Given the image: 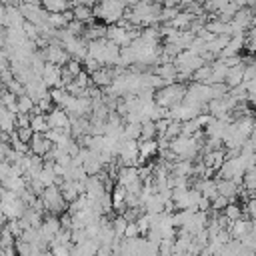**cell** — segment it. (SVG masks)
I'll return each mask as SVG.
<instances>
[{
  "label": "cell",
  "mask_w": 256,
  "mask_h": 256,
  "mask_svg": "<svg viewBox=\"0 0 256 256\" xmlns=\"http://www.w3.org/2000/svg\"><path fill=\"white\" fill-rule=\"evenodd\" d=\"M124 12H126L124 0H106V2L94 6V18H98L106 26L118 24L124 18Z\"/></svg>",
  "instance_id": "cell-1"
},
{
  "label": "cell",
  "mask_w": 256,
  "mask_h": 256,
  "mask_svg": "<svg viewBox=\"0 0 256 256\" xmlns=\"http://www.w3.org/2000/svg\"><path fill=\"white\" fill-rule=\"evenodd\" d=\"M186 90H188V86H184L182 82L166 84L164 88L156 90L154 100H156V104H158V106H162V108L170 110V108H174V106H178V104H182V102H184Z\"/></svg>",
  "instance_id": "cell-2"
},
{
  "label": "cell",
  "mask_w": 256,
  "mask_h": 256,
  "mask_svg": "<svg viewBox=\"0 0 256 256\" xmlns=\"http://www.w3.org/2000/svg\"><path fill=\"white\" fill-rule=\"evenodd\" d=\"M40 200H42V204H44L46 214L58 216V214H64V212L68 210V204H66V200L62 198V192H60V188H58L56 184L44 188V192L40 194Z\"/></svg>",
  "instance_id": "cell-3"
},
{
  "label": "cell",
  "mask_w": 256,
  "mask_h": 256,
  "mask_svg": "<svg viewBox=\"0 0 256 256\" xmlns=\"http://www.w3.org/2000/svg\"><path fill=\"white\" fill-rule=\"evenodd\" d=\"M18 8H20V12H22V16H24L26 22H32L36 26H42V24L48 22V16L50 14L42 8L40 2H22Z\"/></svg>",
  "instance_id": "cell-4"
},
{
  "label": "cell",
  "mask_w": 256,
  "mask_h": 256,
  "mask_svg": "<svg viewBox=\"0 0 256 256\" xmlns=\"http://www.w3.org/2000/svg\"><path fill=\"white\" fill-rule=\"evenodd\" d=\"M42 52H44V58H46V62H50V64H56V66H66L68 64V60H70V54L64 50V46L54 38L46 48H42Z\"/></svg>",
  "instance_id": "cell-5"
},
{
  "label": "cell",
  "mask_w": 256,
  "mask_h": 256,
  "mask_svg": "<svg viewBox=\"0 0 256 256\" xmlns=\"http://www.w3.org/2000/svg\"><path fill=\"white\" fill-rule=\"evenodd\" d=\"M138 154H140L138 140H122L118 152L120 166H138Z\"/></svg>",
  "instance_id": "cell-6"
},
{
  "label": "cell",
  "mask_w": 256,
  "mask_h": 256,
  "mask_svg": "<svg viewBox=\"0 0 256 256\" xmlns=\"http://www.w3.org/2000/svg\"><path fill=\"white\" fill-rule=\"evenodd\" d=\"M62 46L70 54V58H74V60L84 62V58L88 56V42L82 36H70Z\"/></svg>",
  "instance_id": "cell-7"
},
{
  "label": "cell",
  "mask_w": 256,
  "mask_h": 256,
  "mask_svg": "<svg viewBox=\"0 0 256 256\" xmlns=\"http://www.w3.org/2000/svg\"><path fill=\"white\" fill-rule=\"evenodd\" d=\"M106 40H110V42H114L116 46L124 48V46H130L134 38H132V34H130L128 28H122L120 24H112V26H108Z\"/></svg>",
  "instance_id": "cell-8"
},
{
  "label": "cell",
  "mask_w": 256,
  "mask_h": 256,
  "mask_svg": "<svg viewBox=\"0 0 256 256\" xmlns=\"http://www.w3.org/2000/svg\"><path fill=\"white\" fill-rule=\"evenodd\" d=\"M48 118V126L54 128V130H64V132H70V114L64 110V108H54L52 112L46 114Z\"/></svg>",
  "instance_id": "cell-9"
},
{
  "label": "cell",
  "mask_w": 256,
  "mask_h": 256,
  "mask_svg": "<svg viewBox=\"0 0 256 256\" xmlns=\"http://www.w3.org/2000/svg\"><path fill=\"white\" fill-rule=\"evenodd\" d=\"M42 80H44V84L48 86V90H52V88H62V66H56V64L46 62L44 72H42Z\"/></svg>",
  "instance_id": "cell-10"
},
{
  "label": "cell",
  "mask_w": 256,
  "mask_h": 256,
  "mask_svg": "<svg viewBox=\"0 0 256 256\" xmlns=\"http://www.w3.org/2000/svg\"><path fill=\"white\" fill-rule=\"evenodd\" d=\"M52 148H54V144L46 138V134H34L30 140V154H34V156L46 158Z\"/></svg>",
  "instance_id": "cell-11"
},
{
  "label": "cell",
  "mask_w": 256,
  "mask_h": 256,
  "mask_svg": "<svg viewBox=\"0 0 256 256\" xmlns=\"http://www.w3.org/2000/svg\"><path fill=\"white\" fill-rule=\"evenodd\" d=\"M84 184H86V192L84 194L88 196V200H100L106 194V186H104L100 176H88Z\"/></svg>",
  "instance_id": "cell-12"
},
{
  "label": "cell",
  "mask_w": 256,
  "mask_h": 256,
  "mask_svg": "<svg viewBox=\"0 0 256 256\" xmlns=\"http://www.w3.org/2000/svg\"><path fill=\"white\" fill-rule=\"evenodd\" d=\"M140 180V174H138V166H120L118 168V174H116V184L128 188L130 184L138 182Z\"/></svg>",
  "instance_id": "cell-13"
},
{
  "label": "cell",
  "mask_w": 256,
  "mask_h": 256,
  "mask_svg": "<svg viewBox=\"0 0 256 256\" xmlns=\"http://www.w3.org/2000/svg\"><path fill=\"white\" fill-rule=\"evenodd\" d=\"M90 78H92V84H94V86H98L100 90H104V88H108V86L114 82V68L102 66V68H98Z\"/></svg>",
  "instance_id": "cell-14"
},
{
  "label": "cell",
  "mask_w": 256,
  "mask_h": 256,
  "mask_svg": "<svg viewBox=\"0 0 256 256\" xmlns=\"http://www.w3.org/2000/svg\"><path fill=\"white\" fill-rule=\"evenodd\" d=\"M60 230H62V222H60V216H54V214H46V216H44V222H42V226H40V232H42L46 238L54 240V236H56Z\"/></svg>",
  "instance_id": "cell-15"
},
{
  "label": "cell",
  "mask_w": 256,
  "mask_h": 256,
  "mask_svg": "<svg viewBox=\"0 0 256 256\" xmlns=\"http://www.w3.org/2000/svg\"><path fill=\"white\" fill-rule=\"evenodd\" d=\"M250 230H252V222H250L248 218H240V220L228 224V232H230L232 240H240V238H244Z\"/></svg>",
  "instance_id": "cell-16"
},
{
  "label": "cell",
  "mask_w": 256,
  "mask_h": 256,
  "mask_svg": "<svg viewBox=\"0 0 256 256\" xmlns=\"http://www.w3.org/2000/svg\"><path fill=\"white\" fill-rule=\"evenodd\" d=\"M212 36H232V24L230 22H222L218 18H212L210 22H206L204 26Z\"/></svg>",
  "instance_id": "cell-17"
},
{
  "label": "cell",
  "mask_w": 256,
  "mask_h": 256,
  "mask_svg": "<svg viewBox=\"0 0 256 256\" xmlns=\"http://www.w3.org/2000/svg\"><path fill=\"white\" fill-rule=\"evenodd\" d=\"M244 68H246V62L228 68V74H226L224 84H226L228 88H236V86H240V84L244 82Z\"/></svg>",
  "instance_id": "cell-18"
},
{
  "label": "cell",
  "mask_w": 256,
  "mask_h": 256,
  "mask_svg": "<svg viewBox=\"0 0 256 256\" xmlns=\"http://www.w3.org/2000/svg\"><path fill=\"white\" fill-rule=\"evenodd\" d=\"M0 130L6 134H12L16 130V114L4 108L2 104H0Z\"/></svg>",
  "instance_id": "cell-19"
},
{
  "label": "cell",
  "mask_w": 256,
  "mask_h": 256,
  "mask_svg": "<svg viewBox=\"0 0 256 256\" xmlns=\"http://www.w3.org/2000/svg\"><path fill=\"white\" fill-rule=\"evenodd\" d=\"M72 14H74V20H78V22H82V24H86V26H90V24H94V8H90V6H84V4H78V6H74L72 8Z\"/></svg>",
  "instance_id": "cell-20"
},
{
  "label": "cell",
  "mask_w": 256,
  "mask_h": 256,
  "mask_svg": "<svg viewBox=\"0 0 256 256\" xmlns=\"http://www.w3.org/2000/svg\"><path fill=\"white\" fill-rule=\"evenodd\" d=\"M40 4H42V8H44L48 14H60V12L72 10L70 0H40Z\"/></svg>",
  "instance_id": "cell-21"
},
{
  "label": "cell",
  "mask_w": 256,
  "mask_h": 256,
  "mask_svg": "<svg viewBox=\"0 0 256 256\" xmlns=\"http://www.w3.org/2000/svg\"><path fill=\"white\" fill-rule=\"evenodd\" d=\"M164 206H166V202L162 200V196H160L158 192L152 194V196L142 204L144 212H148V214H162V212H164Z\"/></svg>",
  "instance_id": "cell-22"
},
{
  "label": "cell",
  "mask_w": 256,
  "mask_h": 256,
  "mask_svg": "<svg viewBox=\"0 0 256 256\" xmlns=\"http://www.w3.org/2000/svg\"><path fill=\"white\" fill-rule=\"evenodd\" d=\"M82 168L86 170L88 176H98V174L104 170V164L100 162V156H98L96 152H92V154L86 158V162L82 164Z\"/></svg>",
  "instance_id": "cell-23"
},
{
  "label": "cell",
  "mask_w": 256,
  "mask_h": 256,
  "mask_svg": "<svg viewBox=\"0 0 256 256\" xmlns=\"http://www.w3.org/2000/svg\"><path fill=\"white\" fill-rule=\"evenodd\" d=\"M30 128H32V132H34V134H46V132L50 130L46 114L34 112V114H32V118H30Z\"/></svg>",
  "instance_id": "cell-24"
},
{
  "label": "cell",
  "mask_w": 256,
  "mask_h": 256,
  "mask_svg": "<svg viewBox=\"0 0 256 256\" xmlns=\"http://www.w3.org/2000/svg\"><path fill=\"white\" fill-rule=\"evenodd\" d=\"M242 214H244V210H242V206H240V204H236V202H230V204L222 210V216L228 220V224H230V222L240 220V218H242Z\"/></svg>",
  "instance_id": "cell-25"
},
{
  "label": "cell",
  "mask_w": 256,
  "mask_h": 256,
  "mask_svg": "<svg viewBox=\"0 0 256 256\" xmlns=\"http://www.w3.org/2000/svg\"><path fill=\"white\" fill-rule=\"evenodd\" d=\"M70 96H72V94H68L64 88H52V90H50V98H52L54 106H58V108H66Z\"/></svg>",
  "instance_id": "cell-26"
},
{
  "label": "cell",
  "mask_w": 256,
  "mask_h": 256,
  "mask_svg": "<svg viewBox=\"0 0 256 256\" xmlns=\"http://www.w3.org/2000/svg\"><path fill=\"white\" fill-rule=\"evenodd\" d=\"M0 104H2L4 108H8L10 112L18 114V96H16V94H12V92L4 90V92L0 94Z\"/></svg>",
  "instance_id": "cell-27"
},
{
  "label": "cell",
  "mask_w": 256,
  "mask_h": 256,
  "mask_svg": "<svg viewBox=\"0 0 256 256\" xmlns=\"http://www.w3.org/2000/svg\"><path fill=\"white\" fill-rule=\"evenodd\" d=\"M34 110H36V102H34L28 94L18 96V114H20V112H22V114H34Z\"/></svg>",
  "instance_id": "cell-28"
},
{
  "label": "cell",
  "mask_w": 256,
  "mask_h": 256,
  "mask_svg": "<svg viewBox=\"0 0 256 256\" xmlns=\"http://www.w3.org/2000/svg\"><path fill=\"white\" fill-rule=\"evenodd\" d=\"M126 226H128V220H126L122 214H118V216H114V218H112V230H114V234H116V238H118V240H122V238H124Z\"/></svg>",
  "instance_id": "cell-29"
},
{
  "label": "cell",
  "mask_w": 256,
  "mask_h": 256,
  "mask_svg": "<svg viewBox=\"0 0 256 256\" xmlns=\"http://www.w3.org/2000/svg\"><path fill=\"white\" fill-rule=\"evenodd\" d=\"M56 106H54V102H52V98H50V92L46 94V96H42L40 100H36V110L34 112H40V114H48V112H52Z\"/></svg>",
  "instance_id": "cell-30"
},
{
  "label": "cell",
  "mask_w": 256,
  "mask_h": 256,
  "mask_svg": "<svg viewBox=\"0 0 256 256\" xmlns=\"http://www.w3.org/2000/svg\"><path fill=\"white\" fill-rule=\"evenodd\" d=\"M142 124H124V140H140Z\"/></svg>",
  "instance_id": "cell-31"
},
{
  "label": "cell",
  "mask_w": 256,
  "mask_h": 256,
  "mask_svg": "<svg viewBox=\"0 0 256 256\" xmlns=\"http://www.w3.org/2000/svg\"><path fill=\"white\" fill-rule=\"evenodd\" d=\"M156 138V124L152 120H146L142 122V134H140V140H154Z\"/></svg>",
  "instance_id": "cell-32"
},
{
  "label": "cell",
  "mask_w": 256,
  "mask_h": 256,
  "mask_svg": "<svg viewBox=\"0 0 256 256\" xmlns=\"http://www.w3.org/2000/svg\"><path fill=\"white\" fill-rule=\"evenodd\" d=\"M242 186H244V190H248V192L256 190V168L246 170V174H244V178H242Z\"/></svg>",
  "instance_id": "cell-33"
},
{
  "label": "cell",
  "mask_w": 256,
  "mask_h": 256,
  "mask_svg": "<svg viewBox=\"0 0 256 256\" xmlns=\"http://www.w3.org/2000/svg\"><path fill=\"white\" fill-rule=\"evenodd\" d=\"M64 72H66V74H70L72 78H76L80 72H84V66H82V62H80V60L70 58V60H68V64L64 66Z\"/></svg>",
  "instance_id": "cell-34"
},
{
  "label": "cell",
  "mask_w": 256,
  "mask_h": 256,
  "mask_svg": "<svg viewBox=\"0 0 256 256\" xmlns=\"http://www.w3.org/2000/svg\"><path fill=\"white\" fill-rule=\"evenodd\" d=\"M198 130H202V128H200L196 118H192L188 122H182V136H194Z\"/></svg>",
  "instance_id": "cell-35"
},
{
  "label": "cell",
  "mask_w": 256,
  "mask_h": 256,
  "mask_svg": "<svg viewBox=\"0 0 256 256\" xmlns=\"http://www.w3.org/2000/svg\"><path fill=\"white\" fill-rule=\"evenodd\" d=\"M6 230H8L14 238H20V236H22V232H24V226H22V222H20V220H8Z\"/></svg>",
  "instance_id": "cell-36"
},
{
  "label": "cell",
  "mask_w": 256,
  "mask_h": 256,
  "mask_svg": "<svg viewBox=\"0 0 256 256\" xmlns=\"http://www.w3.org/2000/svg\"><path fill=\"white\" fill-rule=\"evenodd\" d=\"M170 118L166 116V118H162V120H158V122H154L156 124V138H164V134H166V130H168V126H170Z\"/></svg>",
  "instance_id": "cell-37"
},
{
  "label": "cell",
  "mask_w": 256,
  "mask_h": 256,
  "mask_svg": "<svg viewBox=\"0 0 256 256\" xmlns=\"http://www.w3.org/2000/svg\"><path fill=\"white\" fill-rule=\"evenodd\" d=\"M228 204H230V200L218 194V196H216V198L212 200V210H214V212H222V210H224V208H226Z\"/></svg>",
  "instance_id": "cell-38"
},
{
  "label": "cell",
  "mask_w": 256,
  "mask_h": 256,
  "mask_svg": "<svg viewBox=\"0 0 256 256\" xmlns=\"http://www.w3.org/2000/svg\"><path fill=\"white\" fill-rule=\"evenodd\" d=\"M16 136H18L22 142L30 144V140H32V136H34V132H32V128H30V126H28V128H16Z\"/></svg>",
  "instance_id": "cell-39"
},
{
  "label": "cell",
  "mask_w": 256,
  "mask_h": 256,
  "mask_svg": "<svg viewBox=\"0 0 256 256\" xmlns=\"http://www.w3.org/2000/svg\"><path fill=\"white\" fill-rule=\"evenodd\" d=\"M30 118L32 114H16V128H28L30 126Z\"/></svg>",
  "instance_id": "cell-40"
},
{
  "label": "cell",
  "mask_w": 256,
  "mask_h": 256,
  "mask_svg": "<svg viewBox=\"0 0 256 256\" xmlns=\"http://www.w3.org/2000/svg\"><path fill=\"white\" fill-rule=\"evenodd\" d=\"M136 236H140L136 222H128V226H126V232H124V238H136Z\"/></svg>",
  "instance_id": "cell-41"
},
{
  "label": "cell",
  "mask_w": 256,
  "mask_h": 256,
  "mask_svg": "<svg viewBox=\"0 0 256 256\" xmlns=\"http://www.w3.org/2000/svg\"><path fill=\"white\" fill-rule=\"evenodd\" d=\"M96 256H114V250L110 244H100L96 250Z\"/></svg>",
  "instance_id": "cell-42"
},
{
  "label": "cell",
  "mask_w": 256,
  "mask_h": 256,
  "mask_svg": "<svg viewBox=\"0 0 256 256\" xmlns=\"http://www.w3.org/2000/svg\"><path fill=\"white\" fill-rule=\"evenodd\" d=\"M10 144H6V142H0V162H6V158H8V152H10Z\"/></svg>",
  "instance_id": "cell-43"
},
{
  "label": "cell",
  "mask_w": 256,
  "mask_h": 256,
  "mask_svg": "<svg viewBox=\"0 0 256 256\" xmlns=\"http://www.w3.org/2000/svg\"><path fill=\"white\" fill-rule=\"evenodd\" d=\"M0 28H8V18H6V6L0 2Z\"/></svg>",
  "instance_id": "cell-44"
},
{
  "label": "cell",
  "mask_w": 256,
  "mask_h": 256,
  "mask_svg": "<svg viewBox=\"0 0 256 256\" xmlns=\"http://www.w3.org/2000/svg\"><path fill=\"white\" fill-rule=\"evenodd\" d=\"M42 256H54V254H52V250H46V252H44Z\"/></svg>",
  "instance_id": "cell-45"
},
{
  "label": "cell",
  "mask_w": 256,
  "mask_h": 256,
  "mask_svg": "<svg viewBox=\"0 0 256 256\" xmlns=\"http://www.w3.org/2000/svg\"><path fill=\"white\" fill-rule=\"evenodd\" d=\"M94 2H96V4H102V2H106V0H94Z\"/></svg>",
  "instance_id": "cell-46"
},
{
  "label": "cell",
  "mask_w": 256,
  "mask_h": 256,
  "mask_svg": "<svg viewBox=\"0 0 256 256\" xmlns=\"http://www.w3.org/2000/svg\"><path fill=\"white\" fill-rule=\"evenodd\" d=\"M154 2H160V4H162V2H164V0H154Z\"/></svg>",
  "instance_id": "cell-47"
}]
</instances>
